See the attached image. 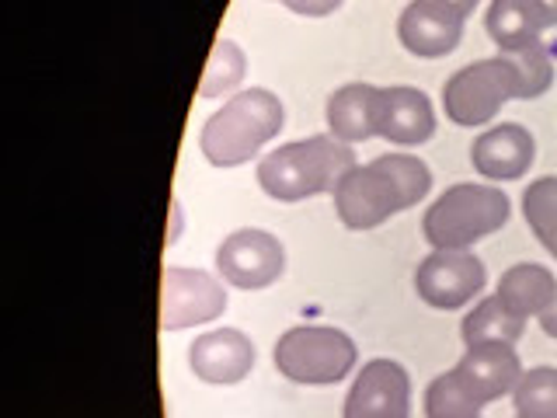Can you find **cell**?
Masks as SVG:
<instances>
[{"instance_id": "e0dca14e", "label": "cell", "mask_w": 557, "mask_h": 418, "mask_svg": "<svg viewBox=\"0 0 557 418\" xmlns=\"http://www.w3.org/2000/svg\"><path fill=\"white\" fill-rule=\"evenodd\" d=\"M498 296L522 318H544L557 300V279L547 266L519 261L498 279Z\"/></svg>"}, {"instance_id": "7c38bea8", "label": "cell", "mask_w": 557, "mask_h": 418, "mask_svg": "<svg viewBox=\"0 0 557 418\" xmlns=\"http://www.w3.org/2000/svg\"><path fill=\"white\" fill-rule=\"evenodd\" d=\"M536 139L519 122H502V126L484 130L474 147H470V164L487 182H516L533 168Z\"/></svg>"}, {"instance_id": "9c48e42d", "label": "cell", "mask_w": 557, "mask_h": 418, "mask_svg": "<svg viewBox=\"0 0 557 418\" xmlns=\"http://www.w3.org/2000/svg\"><path fill=\"white\" fill-rule=\"evenodd\" d=\"M216 269L237 290H265L286 269V251L269 231H234L216 248Z\"/></svg>"}, {"instance_id": "30bf717a", "label": "cell", "mask_w": 557, "mask_h": 418, "mask_svg": "<svg viewBox=\"0 0 557 418\" xmlns=\"http://www.w3.org/2000/svg\"><path fill=\"white\" fill-rule=\"evenodd\" d=\"M342 418H411V377L394 359H370L345 397Z\"/></svg>"}, {"instance_id": "5bb4252c", "label": "cell", "mask_w": 557, "mask_h": 418, "mask_svg": "<svg viewBox=\"0 0 557 418\" xmlns=\"http://www.w3.org/2000/svg\"><path fill=\"white\" fill-rule=\"evenodd\" d=\"M453 370H457L463 388L474 394L481 405H492V401L512 394L522 373H527L512 345H470Z\"/></svg>"}, {"instance_id": "ffe728a7", "label": "cell", "mask_w": 557, "mask_h": 418, "mask_svg": "<svg viewBox=\"0 0 557 418\" xmlns=\"http://www.w3.org/2000/svg\"><path fill=\"white\" fill-rule=\"evenodd\" d=\"M522 217H527L536 241L557 258V174L530 182V188L522 192Z\"/></svg>"}, {"instance_id": "7402d4cb", "label": "cell", "mask_w": 557, "mask_h": 418, "mask_svg": "<svg viewBox=\"0 0 557 418\" xmlns=\"http://www.w3.org/2000/svg\"><path fill=\"white\" fill-rule=\"evenodd\" d=\"M505 60H509L512 74H516V84H519V98H540L554 84V60L544 42H530L522 49H512V52H502Z\"/></svg>"}, {"instance_id": "cb8c5ba5", "label": "cell", "mask_w": 557, "mask_h": 418, "mask_svg": "<svg viewBox=\"0 0 557 418\" xmlns=\"http://www.w3.org/2000/svg\"><path fill=\"white\" fill-rule=\"evenodd\" d=\"M481 401L463 388V380L457 370H449L443 377H435L425 391V415L429 418H478Z\"/></svg>"}, {"instance_id": "8992f818", "label": "cell", "mask_w": 557, "mask_h": 418, "mask_svg": "<svg viewBox=\"0 0 557 418\" xmlns=\"http://www.w3.org/2000/svg\"><path fill=\"white\" fill-rule=\"evenodd\" d=\"M512 98H519V84L505 57L470 63L457 70L443 87L446 119L467 130L487 126V122L502 112V104Z\"/></svg>"}, {"instance_id": "6da1fadb", "label": "cell", "mask_w": 557, "mask_h": 418, "mask_svg": "<svg viewBox=\"0 0 557 418\" xmlns=\"http://www.w3.org/2000/svg\"><path fill=\"white\" fill-rule=\"evenodd\" d=\"M432 188V171L411 153H380L356 164L335 188L338 220L348 231H373L400 209H411Z\"/></svg>"}, {"instance_id": "484cf974", "label": "cell", "mask_w": 557, "mask_h": 418, "mask_svg": "<svg viewBox=\"0 0 557 418\" xmlns=\"http://www.w3.org/2000/svg\"><path fill=\"white\" fill-rule=\"evenodd\" d=\"M440 4H446L449 11H457L460 17H467L470 11H474V8H478V0H440Z\"/></svg>"}, {"instance_id": "5b68a950", "label": "cell", "mask_w": 557, "mask_h": 418, "mask_svg": "<svg viewBox=\"0 0 557 418\" xmlns=\"http://www.w3.org/2000/svg\"><path fill=\"white\" fill-rule=\"evenodd\" d=\"M356 359V342L345 331L324 324L289 328L275 342V370L293 383H307V388H324V383L345 380L352 373Z\"/></svg>"}, {"instance_id": "2e32d148", "label": "cell", "mask_w": 557, "mask_h": 418, "mask_svg": "<svg viewBox=\"0 0 557 418\" xmlns=\"http://www.w3.org/2000/svg\"><path fill=\"white\" fill-rule=\"evenodd\" d=\"M380 91L373 84H345L327 98V130L342 144H362V139L376 136L380 119Z\"/></svg>"}, {"instance_id": "ac0fdd59", "label": "cell", "mask_w": 557, "mask_h": 418, "mask_svg": "<svg viewBox=\"0 0 557 418\" xmlns=\"http://www.w3.org/2000/svg\"><path fill=\"white\" fill-rule=\"evenodd\" d=\"M484 28L502 52H512L540 42V32L547 28V22L536 0H492L484 14Z\"/></svg>"}, {"instance_id": "9a60e30c", "label": "cell", "mask_w": 557, "mask_h": 418, "mask_svg": "<svg viewBox=\"0 0 557 418\" xmlns=\"http://www.w3.org/2000/svg\"><path fill=\"white\" fill-rule=\"evenodd\" d=\"M435 133V112L425 91L408 84H394L380 91V119L376 136L391 139L397 147H418Z\"/></svg>"}, {"instance_id": "4fadbf2b", "label": "cell", "mask_w": 557, "mask_h": 418, "mask_svg": "<svg viewBox=\"0 0 557 418\" xmlns=\"http://www.w3.org/2000/svg\"><path fill=\"white\" fill-rule=\"evenodd\" d=\"M188 366L202 383H240L255 366V345L237 328L206 331L188 345Z\"/></svg>"}, {"instance_id": "603a6c76", "label": "cell", "mask_w": 557, "mask_h": 418, "mask_svg": "<svg viewBox=\"0 0 557 418\" xmlns=\"http://www.w3.org/2000/svg\"><path fill=\"white\" fill-rule=\"evenodd\" d=\"M244 70H248V60H244V49L234 39H216L213 52H209L206 70H202V84H199V98H216L223 91H231L244 81Z\"/></svg>"}, {"instance_id": "3957f363", "label": "cell", "mask_w": 557, "mask_h": 418, "mask_svg": "<svg viewBox=\"0 0 557 418\" xmlns=\"http://www.w3.org/2000/svg\"><path fill=\"white\" fill-rule=\"evenodd\" d=\"M286 122L283 101L265 87H248L223 101V109L206 119L199 147L213 168H237L278 136Z\"/></svg>"}, {"instance_id": "ba28073f", "label": "cell", "mask_w": 557, "mask_h": 418, "mask_svg": "<svg viewBox=\"0 0 557 418\" xmlns=\"http://www.w3.org/2000/svg\"><path fill=\"white\" fill-rule=\"evenodd\" d=\"M484 261L470 251H432L414 269V293L435 310H457L484 290Z\"/></svg>"}, {"instance_id": "44dd1931", "label": "cell", "mask_w": 557, "mask_h": 418, "mask_svg": "<svg viewBox=\"0 0 557 418\" xmlns=\"http://www.w3.org/2000/svg\"><path fill=\"white\" fill-rule=\"evenodd\" d=\"M512 405L519 418H557V370L554 366H536L522 373L512 391Z\"/></svg>"}, {"instance_id": "d6986e66", "label": "cell", "mask_w": 557, "mask_h": 418, "mask_svg": "<svg viewBox=\"0 0 557 418\" xmlns=\"http://www.w3.org/2000/svg\"><path fill=\"white\" fill-rule=\"evenodd\" d=\"M527 331V318L516 314L502 296H484V300L467 314L460 324L463 345H516Z\"/></svg>"}, {"instance_id": "277c9868", "label": "cell", "mask_w": 557, "mask_h": 418, "mask_svg": "<svg viewBox=\"0 0 557 418\" xmlns=\"http://www.w3.org/2000/svg\"><path fill=\"white\" fill-rule=\"evenodd\" d=\"M512 202L495 185H453L429 206L422 234L435 251H467L509 223Z\"/></svg>"}, {"instance_id": "f546056e", "label": "cell", "mask_w": 557, "mask_h": 418, "mask_svg": "<svg viewBox=\"0 0 557 418\" xmlns=\"http://www.w3.org/2000/svg\"><path fill=\"white\" fill-rule=\"evenodd\" d=\"M516 418H519V415H516Z\"/></svg>"}, {"instance_id": "4316f807", "label": "cell", "mask_w": 557, "mask_h": 418, "mask_svg": "<svg viewBox=\"0 0 557 418\" xmlns=\"http://www.w3.org/2000/svg\"><path fill=\"white\" fill-rule=\"evenodd\" d=\"M540 328H544L550 339H557V300H554V307L544 314V318H540Z\"/></svg>"}, {"instance_id": "d4e9b609", "label": "cell", "mask_w": 557, "mask_h": 418, "mask_svg": "<svg viewBox=\"0 0 557 418\" xmlns=\"http://www.w3.org/2000/svg\"><path fill=\"white\" fill-rule=\"evenodd\" d=\"M283 4L293 11V14H304V17H324L335 11L342 0H283Z\"/></svg>"}, {"instance_id": "83f0119b", "label": "cell", "mask_w": 557, "mask_h": 418, "mask_svg": "<svg viewBox=\"0 0 557 418\" xmlns=\"http://www.w3.org/2000/svg\"><path fill=\"white\" fill-rule=\"evenodd\" d=\"M536 4H540V11H544L547 28H554L557 25V0H536Z\"/></svg>"}, {"instance_id": "7a4b0ae2", "label": "cell", "mask_w": 557, "mask_h": 418, "mask_svg": "<svg viewBox=\"0 0 557 418\" xmlns=\"http://www.w3.org/2000/svg\"><path fill=\"white\" fill-rule=\"evenodd\" d=\"M352 168V144H342L335 136H310L261 157L258 185L278 202H300L321 192H335Z\"/></svg>"}, {"instance_id": "52a82bcc", "label": "cell", "mask_w": 557, "mask_h": 418, "mask_svg": "<svg viewBox=\"0 0 557 418\" xmlns=\"http://www.w3.org/2000/svg\"><path fill=\"white\" fill-rule=\"evenodd\" d=\"M226 310V293L202 269L164 266L161 272V328L182 331L191 324L216 321Z\"/></svg>"}, {"instance_id": "8fae6325", "label": "cell", "mask_w": 557, "mask_h": 418, "mask_svg": "<svg viewBox=\"0 0 557 418\" xmlns=\"http://www.w3.org/2000/svg\"><path fill=\"white\" fill-rule=\"evenodd\" d=\"M463 22L457 11H449L440 0H411L397 17V39L411 57L440 60L453 52L463 39Z\"/></svg>"}, {"instance_id": "f1b7e54d", "label": "cell", "mask_w": 557, "mask_h": 418, "mask_svg": "<svg viewBox=\"0 0 557 418\" xmlns=\"http://www.w3.org/2000/svg\"><path fill=\"white\" fill-rule=\"evenodd\" d=\"M478 418H481V415H478Z\"/></svg>"}]
</instances>
